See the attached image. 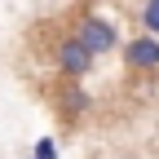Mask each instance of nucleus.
I'll return each mask as SVG.
<instances>
[{
    "instance_id": "0eeeda50",
    "label": "nucleus",
    "mask_w": 159,
    "mask_h": 159,
    "mask_svg": "<svg viewBox=\"0 0 159 159\" xmlns=\"http://www.w3.org/2000/svg\"><path fill=\"white\" fill-rule=\"evenodd\" d=\"M115 159H128V155H115Z\"/></svg>"
},
{
    "instance_id": "f03ea898",
    "label": "nucleus",
    "mask_w": 159,
    "mask_h": 159,
    "mask_svg": "<svg viewBox=\"0 0 159 159\" xmlns=\"http://www.w3.org/2000/svg\"><path fill=\"white\" fill-rule=\"evenodd\" d=\"M49 62L57 75H66V80H84L93 71L97 57L89 53V44L80 40L75 31H62V35H53V44H49Z\"/></svg>"
},
{
    "instance_id": "20e7f679",
    "label": "nucleus",
    "mask_w": 159,
    "mask_h": 159,
    "mask_svg": "<svg viewBox=\"0 0 159 159\" xmlns=\"http://www.w3.org/2000/svg\"><path fill=\"white\" fill-rule=\"evenodd\" d=\"M53 111L66 119V124L75 128L80 119L89 115V93H84V80H57V89H53Z\"/></svg>"
},
{
    "instance_id": "f257e3e1",
    "label": "nucleus",
    "mask_w": 159,
    "mask_h": 159,
    "mask_svg": "<svg viewBox=\"0 0 159 159\" xmlns=\"http://www.w3.org/2000/svg\"><path fill=\"white\" fill-rule=\"evenodd\" d=\"M71 31L89 44L93 57H106V53H115L119 44H124L119 22H111V18H106V13H97V9H75V13H71Z\"/></svg>"
},
{
    "instance_id": "7ed1b4c3",
    "label": "nucleus",
    "mask_w": 159,
    "mask_h": 159,
    "mask_svg": "<svg viewBox=\"0 0 159 159\" xmlns=\"http://www.w3.org/2000/svg\"><path fill=\"white\" fill-rule=\"evenodd\" d=\"M119 53H124V66H128L133 75H155V71H159V35L137 31L133 40L119 44Z\"/></svg>"
},
{
    "instance_id": "39448f33",
    "label": "nucleus",
    "mask_w": 159,
    "mask_h": 159,
    "mask_svg": "<svg viewBox=\"0 0 159 159\" xmlns=\"http://www.w3.org/2000/svg\"><path fill=\"white\" fill-rule=\"evenodd\" d=\"M137 22H142L146 35H159V0H142V9H137Z\"/></svg>"
},
{
    "instance_id": "423d86ee",
    "label": "nucleus",
    "mask_w": 159,
    "mask_h": 159,
    "mask_svg": "<svg viewBox=\"0 0 159 159\" xmlns=\"http://www.w3.org/2000/svg\"><path fill=\"white\" fill-rule=\"evenodd\" d=\"M31 159H57V142L53 137H40V142L31 146Z\"/></svg>"
}]
</instances>
